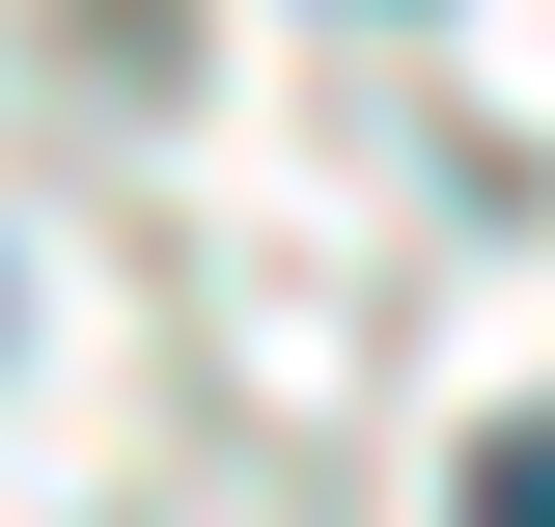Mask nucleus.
Segmentation results:
<instances>
[{"label": "nucleus", "mask_w": 555, "mask_h": 527, "mask_svg": "<svg viewBox=\"0 0 555 527\" xmlns=\"http://www.w3.org/2000/svg\"><path fill=\"white\" fill-rule=\"evenodd\" d=\"M473 527H555V416H500V445H473Z\"/></svg>", "instance_id": "nucleus-1"}]
</instances>
